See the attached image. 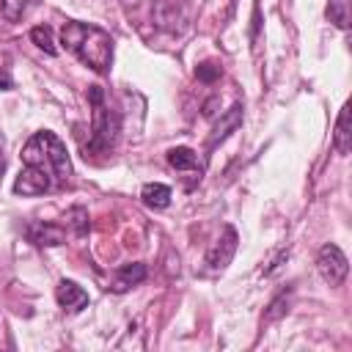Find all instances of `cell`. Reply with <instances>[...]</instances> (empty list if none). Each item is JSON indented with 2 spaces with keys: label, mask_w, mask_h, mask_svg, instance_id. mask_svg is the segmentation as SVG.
<instances>
[{
  "label": "cell",
  "mask_w": 352,
  "mask_h": 352,
  "mask_svg": "<svg viewBox=\"0 0 352 352\" xmlns=\"http://www.w3.org/2000/svg\"><path fill=\"white\" fill-rule=\"evenodd\" d=\"M60 44L96 74H104L113 63V36L99 25L72 19L60 28Z\"/></svg>",
  "instance_id": "cell-1"
},
{
  "label": "cell",
  "mask_w": 352,
  "mask_h": 352,
  "mask_svg": "<svg viewBox=\"0 0 352 352\" xmlns=\"http://www.w3.org/2000/svg\"><path fill=\"white\" fill-rule=\"evenodd\" d=\"M22 165H36L41 170H47L55 184H66L72 179V162H69V151L66 143L50 132V129H38L28 138V143L22 146Z\"/></svg>",
  "instance_id": "cell-2"
},
{
  "label": "cell",
  "mask_w": 352,
  "mask_h": 352,
  "mask_svg": "<svg viewBox=\"0 0 352 352\" xmlns=\"http://www.w3.org/2000/svg\"><path fill=\"white\" fill-rule=\"evenodd\" d=\"M88 102L94 107V126H91V140L85 146V151L91 154H104L116 146L118 140V129H121V118L118 113L104 102V91L99 85L88 88Z\"/></svg>",
  "instance_id": "cell-3"
},
{
  "label": "cell",
  "mask_w": 352,
  "mask_h": 352,
  "mask_svg": "<svg viewBox=\"0 0 352 352\" xmlns=\"http://www.w3.org/2000/svg\"><path fill=\"white\" fill-rule=\"evenodd\" d=\"M316 270L322 275V280L327 286H341L346 272H349V261L344 256V250L338 245H322L319 253H316Z\"/></svg>",
  "instance_id": "cell-4"
},
{
  "label": "cell",
  "mask_w": 352,
  "mask_h": 352,
  "mask_svg": "<svg viewBox=\"0 0 352 352\" xmlns=\"http://www.w3.org/2000/svg\"><path fill=\"white\" fill-rule=\"evenodd\" d=\"M236 245H239L236 228H234V226H226L223 234L217 236V242H214V245L209 248V253H206V270H209V272H223V270L231 264V258H234V253H236Z\"/></svg>",
  "instance_id": "cell-5"
},
{
  "label": "cell",
  "mask_w": 352,
  "mask_h": 352,
  "mask_svg": "<svg viewBox=\"0 0 352 352\" xmlns=\"http://www.w3.org/2000/svg\"><path fill=\"white\" fill-rule=\"evenodd\" d=\"M52 187H58V184H55V179H52L47 170L36 168V165H22V170H19V176H16V182H14V192H16V195H25V198H33V195L50 192Z\"/></svg>",
  "instance_id": "cell-6"
},
{
  "label": "cell",
  "mask_w": 352,
  "mask_h": 352,
  "mask_svg": "<svg viewBox=\"0 0 352 352\" xmlns=\"http://www.w3.org/2000/svg\"><path fill=\"white\" fill-rule=\"evenodd\" d=\"M154 22L168 33H182L187 25V11L182 0H154Z\"/></svg>",
  "instance_id": "cell-7"
},
{
  "label": "cell",
  "mask_w": 352,
  "mask_h": 352,
  "mask_svg": "<svg viewBox=\"0 0 352 352\" xmlns=\"http://www.w3.org/2000/svg\"><path fill=\"white\" fill-rule=\"evenodd\" d=\"M146 280V264L143 261H129V264H121L116 272H113V280H110V292L113 294H124L129 289H135L138 283Z\"/></svg>",
  "instance_id": "cell-8"
},
{
  "label": "cell",
  "mask_w": 352,
  "mask_h": 352,
  "mask_svg": "<svg viewBox=\"0 0 352 352\" xmlns=\"http://www.w3.org/2000/svg\"><path fill=\"white\" fill-rule=\"evenodd\" d=\"M239 124H242V104L236 102V104H231V107L220 116V121L214 124V129H212V135H209V140H206V151H214L231 132L239 129Z\"/></svg>",
  "instance_id": "cell-9"
},
{
  "label": "cell",
  "mask_w": 352,
  "mask_h": 352,
  "mask_svg": "<svg viewBox=\"0 0 352 352\" xmlns=\"http://www.w3.org/2000/svg\"><path fill=\"white\" fill-rule=\"evenodd\" d=\"M55 300H58V305L63 308V311H72V314H77V311H82L85 305H88V292L82 289V286H77L74 280H60L58 286H55Z\"/></svg>",
  "instance_id": "cell-10"
},
{
  "label": "cell",
  "mask_w": 352,
  "mask_h": 352,
  "mask_svg": "<svg viewBox=\"0 0 352 352\" xmlns=\"http://www.w3.org/2000/svg\"><path fill=\"white\" fill-rule=\"evenodd\" d=\"M28 239L33 245H44V248L63 245L66 242V228L58 226V223H30L28 226Z\"/></svg>",
  "instance_id": "cell-11"
},
{
  "label": "cell",
  "mask_w": 352,
  "mask_h": 352,
  "mask_svg": "<svg viewBox=\"0 0 352 352\" xmlns=\"http://www.w3.org/2000/svg\"><path fill=\"white\" fill-rule=\"evenodd\" d=\"M333 148L346 157L352 151V129H349V102L341 104L338 118H336V132H333Z\"/></svg>",
  "instance_id": "cell-12"
},
{
  "label": "cell",
  "mask_w": 352,
  "mask_h": 352,
  "mask_svg": "<svg viewBox=\"0 0 352 352\" xmlns=\"http://www.w3.org/2000/svg\"><path fill=\"white\" fill-rule=\"evenodd\" d=\"M140 201L148 206V209H165L170 204V187L162 184V182H148L143 184L140 190Z\"/></svg>",
  "instance_id": "cell-13"
},
{
  "label": "cell",
  "mask_w": 352,
  "mask_h": 352,
  "mask_svg": "<svg viewBox=\"0 0 352 352\" xmlns=\"http://www.w3.org/2000/svg\"><path fill=\"white\" fill-rule=\"evenodd\" d=\"M168 165L176 168V170H201V162H198V154L190 148V146H176L168 151Z\"/></svg>",
  "instance_id": "cell-14"
},
{
  "label": "cell",
  "mask_w": 352,
  "mask_h": 352,
  "mask_svg": "<svg viewBox=\"0 0 352 352\" xmlns=\"http://www.w3.org/2000/svg\"><path fill=\"white\" fill-rule=\"evenodd\" d=\"M38 0H0V14L6 22H19Z\"/></svg>",
  "instance_id": "cell-15"
},
{
  "label": "cell",
  "mask_w": 352,
  "mask_h": 352,
  "mask_svg": "<svg viewBox=\"0 0 352 352\" xmlns=\"http://www.w3.org/2000/svg\"><path fill=\"white\" fill-rule=\"evenodd\" d=\"M327 19L338 28V30H346L349 28V0H327Z\"/></svg>",
  "instance_id": "cell-16"
},
{
  "label": "cell",
  "mask_w": 352,
  "mask_h": 352,
  "mask_svg": "<svg viewBox=\"0 0 352 352\" xmlns=\"http://www.w3.org/2000/svg\"><path fill=\"white\" fill-rule=\"evenodd\" d=\"M289 300H292V289L278 292L275 300H272V302L267 305V311H264V322L270 324V322H278L280 316H286V311H289Z\"/></svg>",
  "instance_id": "cell-17"
},
{
  "label": "cell",
  "mask_w": 352,
  "mask_h": 352,
  "mask_svg": "<svg viewBox=\"0 0 352 352\" xmlns=\"http://www.w3.org/2000/svg\"><path fill=\"white\" fill-rule=\"evenodd\" d=\"M30 41H33L38 50H44L47 55H58V47H55V38H52V28H50V25H36V28L30 30Z\"/></svg>",
  "instance_id": "cell-18"
},
{
  "label": "cell",
  "mask_w": 352,
  "mask_h": 352,
  "mask_svg": "<svg viewBox=\"0 0 352 352\" xmlns=\"http://www.w3.org/2000/svg\"><path fill=\"white\" fill-rule=\"evenodd\" d=\"M63 220H66V226L72 228V234H74V236H85V234H88V212H85L82 206L69 209Z\"/></svg>",
  "instance_id": "cell-19"
},
{
  "label": "cell",
  "mask_w": 352,
  "mask_h": 352,
  "mask_svg": "<svg viewBox=\"0 0 352 352\" xmlns=\"http://www.w3.org/2000/svg\"><path fill=\"white\" fill-rule=\"evenodd\" d=\"M220 74H223V69H220L214 60H204V63L195 69V77H198L201 82H214V80H220Z\"/></svg>",
  "instance_id": "cell-20"
},
{
  "label": "cell",
  "mask_w": 352,
  "mask_h": 352,
  "mask_svg": "<svg viewBox=\"0 0 352 352\" xmlns=\"http://www.w3.org/2000/svg\"><path fill=\"white\" fill-rule=\"evenodd\" d=\"M11 85H14V82H11V74L0 69V91H11Z\"/></svg>",
  "instance_id": "cell-21"
}]
</instances>
